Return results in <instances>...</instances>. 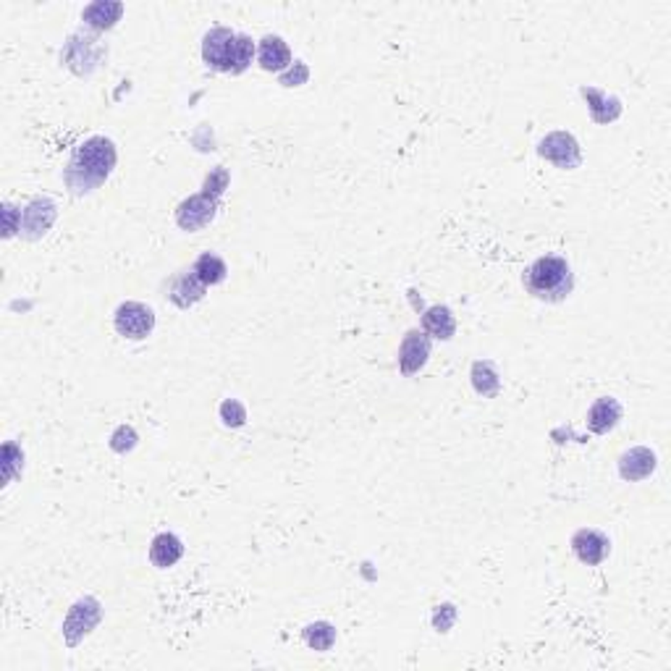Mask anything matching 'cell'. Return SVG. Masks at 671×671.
Wrapping results in <instances>:
<instances>
[{"mask_svg":"<svg viewBox=\"0 0 671 671\" xmlns=\"http://www.w3.org/2000/svg\"><path fill=\"white\" fill-rule=\"evenodd\" d=\"M115 166V147L106 137H92L87 139L71 158L66 168V184L71 192L84 194L98 189Z\"/></svg>","mask_w":671,"mask_h":671,"instance_id":"cell-1","label":"cell"},{"mask_svg":"<svg viewBox=\"0 0 671 671\" xmlns=\"http://www.w3.org/2000/svg\"><path fill=\"white\" fill-rule=\"evenodd\" d=\"M255 43L247 35H239L228 27H216L202 40V58L210 68L224 74H241L249 68Z\"/></svg>","mask_w":671,"mask_h":671,"instance_id":"cell-2","label":"cell"},{"mask_svg":"<svg viewBox=\"0 0 671 671\" xmlns=\"http://www.w3.org/2000/svg\"><path fill=\"white\" fill-rule=\"evenodd\" d=\"M525 288L530 296L541 302H564L572 288H574V273L569 263L559 255H546L538 257L527 271H525Z\"/></svg>","mask_w":671,"mask_h":671,"instance_id":"cell-3","label":"cell"},{"mask_svg":"<svg viewBox=\"0 0 671 671\" xmlns=\"http://www.w3.org/2000/svg\"><path fill=\"white\" fill-rule=\"evenodd\" d=\"M113 326L118 336L129 341H142L155 328V312L142 302H123L113 315Z\"/></svg>","mask_w":671,"mask_h":671,"instance_id":"cell-4","label":"cell"},{"mask_svg":"<svg viewBox=\"0 0 671 671\" xmlns=\"http://www.w3.org/2000/svg\"><path fill=\"white\" fill-rule=\"evenodd\" d=\"M538 153H541V158H546L549 163L564 168V170L577 168L580 161H582L580 145L569 131H551L549 137H543L541 145H538Z\"/></svg>","mask_w":671,"mask_h":671,"instance_id":"cell-5","label":"cell"},{"mask_svg":"<svg viewBox=\"0 0 671 671\" xmlns=\"http://www.w3.org/2000/svg\"><path fill=\"white\" fill-rule=\"evenodd\" d=\"M430 357V336L425 331H409L399 346V367L404 375H414L425 367Z\"/></svg>","mask_w":671,"mask_h":671,"instance_id":"cell-6","label":"cell"},{"mask_svg":"<svg viewBox=\"0 0 671 671\" xmlns=\"http://www.w3.org/2000/svg\"><path fill=\"white\" fill-rule=\"evenodd\" d=\"M572 551H574V557L582 561V564L596 566V564H601V561L609 557L612 543H609V538H606L604 533H598V530H580V533H574V538H572Z\"/></svg>","mask_w":671,"mask_h":671,"instance_id":"cell-7","label":"cell"},{"mask_svg":"<svg viewBox=\"0 0 671 671\" xmlns=\"http://www.w3.org/2000/svg\"><path fill=\"white\" fill-rule=\"evenodd\" d=\"M216 216V200H210L208 194H194L186 202H181L176 221L184 231H197L202 225H208Z\"/></svg>","mask_w":671,"mask_h":671,"instance_id":"cell-8","label":"cell"},{"mask_svg":"<svg viewBox=\"0 0 671 671\" xmlns=\"http://www.w3.org/2000/svg\"><path fill=\"white\" fill-rule=\"evenodd\" d=\"M205 283L197 279V273L194 271H184V273H178L176 279L170 280V288H168V299L173 302V304H178V307H192V304H197L202 296H205Z\"/></svg>","mask_w":671,"mask_h":671,"instance_id":"cell-9","label":"cell"},{"mask_svg":"<svg viewBox=\"0 0 671 671\" xmlns=\"http://www.w3.org/2000/svg\"><path fill=\"white\" fill-rule=\"evenodd\" d=\"M656 470V454L651 448L637 446L621 454L619 459V472L624 480H643Z\"/></svg>","mask_w":671,"mask_h":671,"instance_id":"cell-10","label":"cell"},{"mask_svg":"<svg viewBox=\"0 0 671 671\" xmlns=\"http://www.w3.org/2000/svg\"><path fill=\"white\" fill-rule=\"evenodd\" d=\"M619 420H621V407H619V401L612 399V396L598 399V401L590 407V412H588V428H590L593 433H598V436L614 430L616 425H619Z\"/></svg>","mask_w":671,"mask_h":671,"instance_id":"cell-11","label":"cell"},{"mask_svg":"<svg viewBox=\"0 0 671 671\" xmlns=\"http://www.w3.org/2000/svg\"><path fill=\"white\" fill-rule=\"evenodd\" d=\"M422 331L428 336H433V338L448 341L451 336L456 334L454 312L448 310L446 304H436V307L425 310V315H422Z\"/></svg>","mask_w":671,"mask_h":671,"instance_id":"cell-12","label":"cell"},{"mask_svg":"<svg viewBox=\"0 0 671 671\" xmlns=\"http://www.w3.org/2000/svg\"><path fill=\"white\" fill-rule=\"evenodd\" d=\"M260 66L265 71H283L291 66V51L288 45L276 37V35H268L260 40Z\"/></svg>","mask_w":671,"mask_h":671,"instance_id":"cell-13","label":"cell"},{"mask_svg":"<svg viewBox=\"0 0 671 671\" xmlns=\"http://www.w3.org/2000/svg\"><path fill=\"white\" fill-rule=\"evenodd\" d=\"M181 557H184V543H181L173 533H161V535L153 541V546H150V559H153L155 566H161V569L173 566Z\"/></svg>","mask_w":671,"mask_h":671,"instance_id":"cell-14","label":"cell"},{"mask_svg":"<svg viewBox=\"0 0 671 671\" xmlns=\"http://www.w3.org/2000/svg\"><path fill=\"white\" fill-rule=\"evenodd\" d=\"M192 271L197 273V279L202 280L205 286H216V283H221V280H225V273H228V268H225L224 260H221L218 255H213V252L200 255V257H197V263L192 265Z\"/></svg>","mask_w":671,"mask_h":671,"instance_id":"cell-15","label":"cell"},{"mask_svg":"<svg viewBox=\"0 0 671 671\" xmlns=\"http://www.w3.org/2000/svg\"><path fill=\"white\" fill-rule=\"evenodd\" d=\"M472 386H475V391L483 393V396H496L499 389H501V381H499V373H496V367H493V362H475L472 365Z\"/></svg>","mask_w":671,"mask_h":671,"instance_id":"cell-16","label":"cell"},{"mask_svg":"<svg viewBox=\"0 0 671 671\" xmlns=\"http://www.w3.org/2000/svg\"><path fill=\"white\" fill-rule=\"evenodd\" d=\"M304 640H307V645H310V648H315V651H328L336 640L334 627H331V624H326V621L310 624V627L304 629Z\"/></svg>","mask_w":671,"mask_h":671,"instance_id":"cell-17","label":"cell"},{"mask_svg":"<svg viewBox=\"0 0 671 671\" xmlns=\"http://www.w3.org/2000/svg\"><path fill=\"white\" fill-rule=\"evenodd\" d=\"M118 3H95L84 11V21L95 29H106V27H113L118 16H108V11H115Z\"/></svg>","mask_w":671,"mask_h":671,"instance_id":"cell-18","label":"cell"},{"mask_svg":"<svg viewBox=\"0 0 671 671\" xmlns=\"http://www.w3.org/2000/svg\"><path fill=\"white\" fill-rule=\"evenodd\" d=\"M53 221H56V216H53V218H40V216H37V202H32V205L24 210V231H27L29 239L43 236V233L53 225Z\"/></svg>","mask_w":671,"mask_h":671,"instance_id":"cell-19","label":"cell"}]
</instances>
